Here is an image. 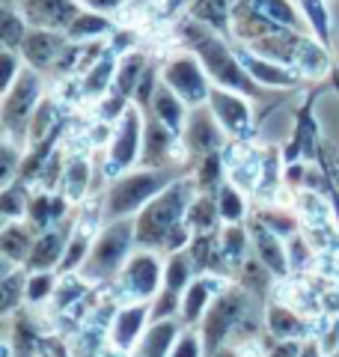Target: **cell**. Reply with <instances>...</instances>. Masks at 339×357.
I'll return each instance as SVG.
<instances>
[{
  "label": "cell",
  "mask_w": 339,
  "mask_h": 357,
  "mask_svg": "<svg viewBox=\"0 0 339 357\" xmlns=\"http://www.w3.org/2000/svg\"><path fill=\"white\" fill-rule=\"evenodd\" d=\"M324 349H322V342H315V340H303V349H301V357H322Z\"/></svg>",
  "instance_id": "obj_48"
},
{
  "label": "cell",
  "mask_w": 339,
  "mask_h": 357,
  "mask_svg": "<svg viewBox=\"0 0 339 357\" xmlns=\"http://www.w3.org/2000/svg\"><path fill=\"white\" fill-rule=\"evenodd\" d=\"M209 357H239V351H235L232 345H223V349H218V351L209 354Z\"/></svg>",
  "instance_id": "obj_49"
},
{
  "label": "cell",
  "mask_w": 339,
  "mask_h": 357,
  "mask_svg": "<svg viewBox=\"0 0 339 357\" xmlns=\"http://www.w3.org/2000/svg\"><path fill=\"white\" fill-rule=\"evenodd\" d=\"M303 340H277V345L268 349V357H301Z\"/></svg>",
  "instance_id": "obj_45"
},
{
  "label": "cell",
  "mask_w": 339,
  "mask_h": 357,
  "mask_svg": "<svg viewBox=\"0 0 339 357\" xmlns=\"http://www.w3.org/2000/svg\"><path fill=\"white\" fill-rule=\"evenodd\" d=\"M146 110H152V114L161 119V122H167L170 128H173L179 137L185 134V122H188V114H190V107L185 105V98H179L173 89H170L164 81L158 84V89H155V96H152V105L146 107Z\"/></svg>",
  "instance_id": "obj_22"
},
{
  "label": "cell",
  "mask_w": 339,
  "mask_h": 357,
  "mask_svg": "<svg viewBox=\"0 0 339 357\" xmlns=\"http://www.w3.org/2000/svg\"><path fill=\"white\" fill-rule=\"evenodd\" d=\"M265 328L274 340H301L307 333V321L292 307H282V304H268L265 310Z\"/></svg>",
  "instance_id": "obj_25"
},
{
  "label": "cell",
  "mask_w": 339,
  "mask_h": 357,
  "mask_svg": "<svg viewBox=\"0 0 339 357\" xmlns=\"http://www.w3.org/2000/svg\"><path fill=\"white\" fill-rule=\"evenodd\" d=\"M69 229L63 227H54L48 232H42V236L36 238V244H33V250L27 256L24 268L27 271H56L66 256V248H69Z\"/></svg>",
  "instance_id": "obj_16"
},
{
  "label": "cell",
  "mask_w": 339,
  "mask_h": 357,
  "mask_svg": "<svg viewBox=\"0 0 339 357\" xmlns=\"http://www.w3.org/2000/svg\"><path fill=\"white\" fill-rule=\"evenodd\" d=\"M220 220L223 218H220L218 197H211V194L194 197V203H190V208H188V218H185V223L197 232V236H202V232H218Z\"/></svg>",
  "instance_id": "obj_27"
},
{
  "label": "cell",
  "mask_w": 339,
  "mask_h": 357,
  "mask_svg": "<svg viewBox=\"0 0 339 357\" xmlns=\"http://www.w3.org/2000/svg\"><path fill=\"white\" fill-rule=\"evenodd\" d=\"M239 0H190L188 3V18L199 21V24L211 27L214 33L229 39L232 36V13Z\"/></svg>",
  "instance_id": "obj_19"
},
{
  "label": "cell",
  "mask_w": 339,
  "mask_h": 357,
  "mask_svg": "<svg viewBox=\"0 0 339 357\" xmlns=\"http://www.w3.org/2000/svg\"><path fill=\"white\" fill-rule=\"evenodd\" d=\"M220 283H214V280H202V277H197V280H190V286L185 289V295H182V321L185 325H197V321L206 319V312L211 307V301H214V289H218Z\"/></svg>",
  "instance_id": "obj_24"
},
{
  "label": "cell",
  "mask_w": 339,
  "mask_h": 357,
  "mask_svg": "<svg viewBox=\"0 0 339 357\" xmlns=\"http://www.w3.org/2000/svg\"><path fill=\"white\" fill-rule=\"evenodd\" d=\"M182 337V325L176 319H161V321H149V328L143 331V337L134 345V354L140 357H170L173 345Z\"/></svg>",
  "instance_id": "obj_18"
},
{
  "label": "cell",
  "mask_w": 339,
  "mask_h": 357,
  "mask_svg": "<svg viewBox=\"0 0 339 357\" xmlns=\"http://www.w3.org/2000/svg\"><path fill=\"white\" fill-rule=\"evenodd\" d=\"M143 131H146V114L143 107L131 105L122 119L113 128L110 146H107V158H105V173L110 178H116L122 173H128L134 164H140L143 158Z\"/></svg>",
  "instance_id": "obj_7"
},
{
  "label": "cell",
  "mask_w": 339,
  "mask_h": 357,
  "mask_svg": "<svg viewBox=\"0 0 339 357\" xmlns=\"http://www.w3.org/2000/svg\"><path fill=\"white\" fill-rule=\"evenodd\" d=\"M250 301H253V295L247 292L244 286H232V289H223V292L214 295L206 319L199 321L202 325L199 337H202V345H206V357L223 349L235 333L241 337L244 321H250Z\"/></svg>",
  "instance_id": "obj_5"
},
{
  "label": "cell",
  "mask_w": 339,
  "mask_h": 357,
  "mask_svg": "<svg viewBox=\"0 0 339 357\" xmlns=\"http://www.w3.org/2000/svg\"><path fill=\"white\" fill-rule=\"evenodd\" d=\"M182 140H185L188 155L194 152L197 158H202V155H209V152H220L223 149L226 131H223V126L218 122V116L211 114V107L209 105H199V107H190Z\"/></svg>",
  "instance_id": "obj_11"
},
{
  "label": "cell",
  "mask_w": 339,
  "mask_h": 357,
  "mask_svg": "<svg viewBox=\"0 0 339 357\" xmlns=\"http://www.w3.org/2000/svg\"><path fill=\"white\" fill-rule=\"evenodd\" d=\"M179 178L173 167H140V170H128L113 178L107 199H105V215L110 220L134 218L137 211L152 203V199L170 188Z\"/></svg>",
  "instance_id": "obj_3"
},
{
  "label": "cell",
  "mask_w": 339,
  "mask_h": 357,
  "mask_svg": "<svg viewBox=\"0 0 339 357\" xmlns=\"http://www.w3.org/2000/svg\"><path fill=\"white\" fill-rule=\"evenodd\" d=\"M286 248H289V265H292V268H301V262L307 259V244H303V238L295 232V236L289 238Z\"/></svg>",
  "instance_id": "obj_46"
},
{
  "label": "cell",
  "mask_w": 339,
  "mask_h": 357,
  "mask_svg": "<svg viewBox=\"0 0 339 357\" xmlns=\"http://www.w3.org/2000/svg\"><path fill=\"white\" fill-rule=\"evenodd\" d=\"M247 232L244 227H226L220 232V253H223V259L226 265H244V256H247Z\"/></svg>",
  "instance_id": "obj_36"
},
{
  "label": "cell",
  "mask_w": 339,
  "mask_h": 357,
  "mask_svg": "<svg viewBox=\"0 0 339 357\" xmlns=\"http://www.w3.org/2000/svg\"><path fill=\"white\" fill-rule=\"evenodd\" d=\"M110 33H116V21H113L107 13L86 9V6L75 15L72 24L66 27V36L72 42H98V39L110 36Z\"/></svg>",
  "instance_id": "obj_21"
},
{
  "label": "cell",
  "mask_w": 339,
  "mask_h": 357,
  "mask_svg": "<svg viewBox=\"0 0 339 357\" xmlns=\"http://www.w3.org/2000/svg\"><path fill=\"white\" fill-rule=\"evenodd\" d=\"M197 182L194 178L179 176L173 185L164 188L152 203H146L137 215H134V232H137V244L149 250H164L170 236L182 227L188 218V208L197 197Z\"/></svg>",
  "instance_id": "obj_2"
},
{
  "label": "cell",
  "mask_w": 339,
  "mask_h": 357,
  "mask_svg": "<svg viewBox=\"0 0 339 357\" xmlns=\"http://www.w3.org/2000/svg\"><path fill=\"white\" fill-rule=\"evenodd\" d=\"M131 357H140V354H131Z\"/></svg>",
  "instance_id": "obj_52"
},
{
  "label": "cell",
  "mask_w": 339,
  "mask_h": 357,
  "mask_svg": "<svg viewBox=\"0 0 339 357\" xmlns=\"http://www.w3.org/2000/svg\"><path fill=\"white\" fill-rule=\"evenodd\" d=\"M56 126H63L60 105H56L54 98H42L39 107H36V114H33V119H30V137H27V143H30V146H33V143H39L42 137H48Z\"/></svg>",
  "instance_id": "obj_32"
},
{
  "label": "cell",
  "mask_w": 339,
  "mask_h": 357,
  "mask_svg": "<svg viewBox=\"0 0 339 357\" xmlns=\"http://www.w3.org/2000/svg\"><path fill=\"white\" fill-rule=\"evenodd\" d=\"M81 3L86 6V9H98V13H113V9H119L126 0H81Z\"/></svg>",
  "instance_id": "obj_47"
},
{
  "label": "cell",
  "mask_w": 339,
  "mask_h": 357,
  "mask_svg": "<svg viewBox=\"0 0 339 357\" xmlns=\"http://www.w3.org/2000/svg\"><path fill=\"white\" fill-rule=\"evenodd\" d=\"M190 271H194V259H190L188 250H176L173 256H170V262L164 268V286L173 289V292L185 295V289L190 286Z\"/></svg>",
  "instance_id": "obj_33"
},
{
  "label": "cell",
  "mask_w": 339,
  "mask_h": 357,
  "mask_svg": "<svg viewBox=\"0 0 339 357\" xmlns=\"http://www.w3.org/2000/svg\"><path fill=\"white\" fill-rule=\"evenodd\" d=\"M27 268H21V271H13V274H3V316H13L15 307L21 304V301L27 298Z\"/></svg>",
  "instance_id": "obj_38"
},
{
  "label": "cell",
  "mask_w": 339,
  "mask_h": 357,
  "mask_svg": "<svg viewBox=\"0 0 339 357\" xmlns=\"http://www.w3.org/2000/svg\"><path fill=\"white\" fill-rule=\"evenodd\" d=\"M206 105L211 107V114L218 116V122H220L223 131H226V137L244 140L247 134L253 131V105H250V96L235 93V89H226V86L214 84Z\"/></svg>",
  "instance_id": "obj_9"
},
{
  "label": "cell",
  "mask_w": 339,
  "mask_h": 357,
  "mask_svg": "<svg viewBox=\"0 0 339 357\" xmlns=\"http://www.w3.org/2000/svg\"><path fill=\"white\" fill-rule=\"evenodd\" d=\"M98 357H126V351L116 349V345H110V349H105V351H101Z\"/></svg>",
  "instance_id": "obj_50"
},
{
  "label": "cell",
  "mask_w": 339,
  "mask_h": 357,
  "mask_svg": "<svg viewBox=\"0 0 339 357\" xmlns=\"http://www.w3.org/2000/svg\"><path fill=\"white\" fill-rule=\"evenodd\" d=\"M170 357H206V345H202V337L190 328V331H182V337L173 345Z\"/></svg>",
  "instance_id": "obj_43"
},
{
  "label": "cell",
  "mask_w": 339,
  "mask_h": 357,
  "mask_svg": "<svg viewBox=\"0 0 339 357\" xmlns=\"http://www.w3.org/2000/svg\"><path fill=\"white\" fill-rule=\"evenodd\" d=\"M137 241V232H134V220L131 218H119L110 220L101 236L93 241L86 259L81 265V274L86 283H107L113 277L122 274V268L131 259V244Z\"/></svg>",
  "instance_id": "obj_4"
},
{
  "label": "cell",
  "mask_w": 339,
  "mask_h": 357,
  "mask_svg": "<svg viewBox=\"0 0 339 357\" xmlns=\"http://www.w3.org/2000/svg\"><path fill=\"white\" fill-rule=\"evenodd\" d=\"M179 36H182V45L197 54L199 63L206 66L209 77L218 86H226V89H235V93H244L250 98H259L262 96V86H259L250 72L244 69V63L239 60V51L232 48L229 42H226V36H220V33H214L211 27L199 24V21L188 18L182 30H179Z\"/></svg>",
  "instance_id": "obj_1"
},
{
  "label": "cell",
  "mask_w": 339,
  "mask_h": 357,
  "mask_svg": "<svg viewBox=\"0 0 339 357\" xmlns=\"http://www.w3.org/2000/svg\"><path fill=\"white\" fill-rule=\"evenodd\" d=\"M194 182L202 194H218V188L223 185V152H209L199 158Z\"/></svg>",
  "instance_id": "obj_34"
},
{
  "label": "cell",
  "mask_w": 339,
  "mask_h": 357,
  "mask_svg": "<svg viewBox=\"0 0 339 357\" xmlns=\"http://www.w3.org/2000/svg\"><path fill=\"white\" fill-rule=\"evenodd\" d=\"M3 3H15V0H3Z\"/></svg>",
  "instance_id": "obj_51"
},
{
  "label": "cell",
  "mask_w": 339,
  "mask_h": 357,
  "mask_svg": "<svg viewBox=\"0 0 339 357\" xmlns=\"http://www.w3.org/2000/svg\"><path fill=\"white\" fill-rule=\"evenodd\" d=\"M149 321H152V304L149 301H134V304L122 307L116 316L110 319V342L122 351L134 349L137 340L143 337V331L149 328Z\"/></svg>",
  "instance_id": "obj_15"
},
{
  "label": "cell",
  "mask_w": 339,
  "mask_h": 357,
  "mask_svg": "<svg viewBox=\"0 0 339 357\" xmlns=\"http://www.w3.org/2000/svg\"><path fill=\"white\" fill-rule=\"evenodd\" d=\"M239 3L253 9V13H259V15H265L268 21H274V24H280V27L310 33V24L301 13L298 0H239Z\"/></svg>",
  "instance_id": "obj_20"
},
{
  "label": "cell",
  "mask_w": 339,
  "mask_h": 357,
  "mask_svg": "<svg viewBox=\"0 0 339 357\" xmlns=\"http://www.w3.org/2000/svg\"><path fill=\"white\" fill-rule=\"evenodd\" d=\"M161 81L173 89L179 98H185L188 107L206 105L209 96H211V86H214V81L206 72V66H202L197 54H190V51L176 54V57H170L164 63Z\"/></svg>",
  "instance_id": "obj_8"
},
{
  "label": "cell",
  "mask_w": 339,
  "mask_h": 357,
  "mask_svg": "<svg viewBox=\"0 0 339 357\" xmlns=\"http://www.w3.org/2000/svg\"><path fill=\"white\" fill-rule=\"evenodd\" d=\"M158 84H161V75H158V69L149 63V66H146V72H143V77H140L137 89H134V105L143 107V110L149 107V105H152L155 89H158Z\"/></svg>",
  "instance_id": "obj_42"
},
{
  "label": "cell",
  "mask_w": 339,
  "mask_h": 357,
  "mask_svg": "<svg viewBox=\"0 0 339 357\" xmlns=\"http://www.w3.org/2000/svg\"><path fill=\"white\" fill-rule=\"evenodd\" d=\"M27 188H24V178H18V182H9L3 185V197H0V211H3L6 220L13 218H24L27 215Z\"/></svg>",
  "instance_id": "obj_37"
},
{
  "label": "cell",
  "mask_w": 339,
  "mask_h": 357,
  "mask_svg": "<svg viewBox=\"0 0 339 357\" xmlns=\"http://www.w3.org/2000/svg\"><path fill=\"white\" fill-rule=\"evenodd\" d=\"M30 232H33L30 223H6V229L0 232V253H3L6 265L27 262L33 244H36V238H33Z\"/></svg>",
  "instance_id": "obj_26"
},
{
  "label": "cell",
  "mask_w": 339,
  "mask_h": 357,
  "mask_svg": "<svg viewBox=\"0 0 339 357\" xmlns=\"http://www.w3.org/2000/svg\"><path fill=\"white\" fill-rule=\"evenodd\" d=\"M259 220L265 223L268 229H274L277 236L282 238V236H295L298 232V223H295V218H289V215H282V211H262V215H259Z\"/></svg>",
  "instance_id": "obj_44"
},
{
  "label": "cell",
  "mask_w": 339,
  "mask_h": 357,
  "mask_svg": "<svg viewBox=\"0 0 339 357\" xmlns=\"http://www.w3.org/2000/svg\"><path fill=\"white\" fill-rule=\"evenodd\" d=\"M176 312H182V295L173 292V289H161L155 298H152V321H161V319H173Z\"/></svg>",
  "instance_id": "obj_41"
},
{
  "label": "cell",
  "mask_w": 339,
  "mask_h": 357,
  "mask_svg": "<svg viewBox=\"0 0 339 357\" xmlns=\"http://www.w3.org/2000/svg\"><path fill=\"white\" fill-rule=\"evenodd\" d=\"M119 277L122 292L131 295V301H152L164 289V268L149 248L131 253V259L126 262Z\"/></svg>",
  "instance_id": "obj_10"
},
{
  "label": "cell",
  "mask_w": 339,
  "mask_h": 357,
  "mask_svg": "<svg viewBox=\"0 0 339 357\" xmlns=\"http://www.w3.org/2000/svg\"><path fill=\"white\" fill-rule=\"evenodd\" d=\"M218 206H220V218L226 223H239L244 215H247V203H244V194L235 188L232 182H226L223 178V185L218 188Z\"/></svg>",
  "instance_id": "obj_35"
},
{
  "label": "cell",
  "mask_w": 339,
  "mask_h": 357,
  "mask_svg": "<svg viewBox=\"0 0 339 357\" xmlns=\"http://www.w3.org/2000/svg\"><path fill=\"white\" fill-rule=\"evenodd\" d=\"M42 98V72L24 66L18 81L3 93V105H0V122L13 143H24L30 137V119Z\"/></svg>",
  "instance_id": "obj_6"
},
{
  "label": "cell",
  "mask_w": 339,
  "mask_h": 357,
  "mask_svg": "<svg viewBox=\"0 0 339 357\" xmlns=\"http://www.w3.org/2000/svg\"><path fill=\"white\" fill-rule=\"evenodd\" d=\"M15 6L27 18L30 27L63 30V33L75 21V15L84 9L81 0H15Z\"/></svg>",
  "instance_id": "obj_13"
},
{
  "label": "cell",
  "mask_w": 339,
  "mask_h": 357,
  "mask_svg": "<svg viewBox=\"0 0 339 357\" xmlns=\"http://www.w3.org/2000/svg\"><path fill=\"white\" fill-rule=\"evenodd\" d=\"M235 51H239V60L244 63V69L250 72V77L259 84V86H271V89H295L301 86V72L292 69V66H282V63H274L262 57V54L250 51L247 45H235Z\"/></svg>",
  "instance_id": "obj_14"
},
{
  "label": "cell",
  "mask_w": 339,
  "mask_h": 357,
  "mask_svg": "<svg viewBox=\"0 0 339 357\" xmlns=\"http://www.w3.org/2000/svg\"><path fill=\"white\" fill-rule=\"evenodd\" d=\"M66 199L69 197H51L48 191H45L42 197L30 199V208H27V218H30V227L36 232H45L48 227H54L56 220H60L66 215Z\"/></svg>",
  "instance_id": "obj_28"
},
{
  "label": "cell",
  "mask_w": 339,
  "mask_h": 357,
  "mask_svg": "<svg viewBox=\"0 0 339 357\" xmlns=\"http://www.w3.org/2000/svg\"><path fill=\"white\" fill-rule=\"evenodd\" d=\"M69 36L63 30H45V27H30L24 42H21V57L30 69L36 72H54L56 60L69 48Z\"/></svg>",
  "instance_id": "obj_12"
},
{
  "label": "cell",
  "mask_w": 339,
  "mask_h": 357,
  "mask_svg": "<svg viewBox=\"0 0 339 357\" xmlns=\"http://www.w3.org/2000/svg\"><path fill=\"white\" fill-rule=\"evenodd\" d=\"M89 173H93V167H89V158H84V155H75V158L66 161V173H63V194L72 199V203H81V199L86 197L89 185H93V178H89Z\"/></svg>",
  "instance_id": "obj_30"
},
{
  "label": "cell",
  "mask_w": 339,
  "mask_h": 357,
  "mask_svg": "<svg viewBox=\"0 0 339 357\" xmlns=\"http://www.w3.org/2000/svg\"><path fill=\"white\" fill-rule=\"evenodd\" d=\"M116 69H119L116 51H105V54H101V57L84 72L81 93L89 96V98H105L110 89H113V77H116Z\"/></svg>",
  "instance_id": "obj_23"
},
{
  "label": "cell",
  "mask_w": 339,
  "mask_h": 357,
  "mask_svg": "<svg viewBox=\"0 0 339 357\" xmlns=\"http://www.w3.org/2000/svg\"><path fill=\"white\" fill-rule=\"evenodd\" d=\"M56 292V280L51 271H27V301L39 304V301L51 298Z\"/></svg>",
  "instance_id": "obj_40"
},
{
  "label": "cell",
  "mask_w": 339,
  "mask_h": 357,
  "mask_svg": "<svg viewBox=\"0 0 339 357\" xmlns=\"http://www.w3.org/2000/svg\"><path fill=\"white\" fill-rule=\"evenodd\" d=\"M250 236H253L256 259H262V265H268L274 277H286L292 271V265H289V248L282 244V238L277 236L274 229H268L262 220L253 223Z\"/></svg>",
  "instance_id": "obj_17"
},
{
  "label": "cell",
  "mask_w": 339,
  "mask_h": 357,
  "mask_svg": "<svg viewBox=\"0 0 339 357\" xmlns=\"http://www.w3.org/2000/svg\"><path fill=\"white\" fill-rule=\"evenodd\" d=\"M271 277H274V274H271V268L262 265V259H253V262L244 265L241 286H244L250 295H262L265 289H268V283H271Z\"/></svg>",
  "instance_id": "obj_39"
},
{
  "label": "cell",
  "mask_w": 339,
  "mask_h": 357,
  "mask_svg": "<svg viewBox=\"0 0 339 357\" xmlns=\"http://www.w3.org/2000/svg\"><path fill=\"white\" fill-rule=\"evenodd\" d=\"M0 13H3V18H0V42H3L6 51H21V42H24L27 30H30L27 18L21 15L18 6H13V3H3Z\"/></svg>",
  "instance_id": "obj_31"
},
{
  "label": "cell",
  "mask_w": 339,
  "mask_h": 357,
  "mask_svg": "<svg viewBox=\"0 0 339 357\" xmlns=\"http://www.w3.org/2000/svg\"><path fill=\"white\" fill-rule=\"evenodd\" d=\"M303 18L310 24V33L315 39H322L327 48H333V18H331V6L327 0H298Z\"/></svg>",
  "instance_id": "obj_29"
}]
</instances>
